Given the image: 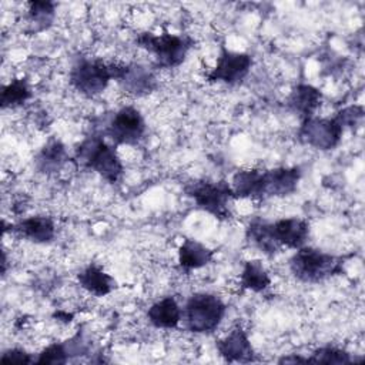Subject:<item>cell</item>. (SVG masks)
<instances>
[{"label":"cell","instance_id":"1","mask_svg":"<svg viewBox=\"0 0 365 365\" xmlns=\"http://www.w3.org/2000/svg\"><path fill=\"white\" fill-rule=\"evenodd\" d=\"M302 171L299 167H275L269 170H238L231 180L235 198L267 200L287 197L297 191Z\"/></svg>","mask_w":365,"mask_h":365},{"label":"cell","instance_id":"2","mask_svg":"<svg viewBox=\"0 0 365 365\" xmlns=\"http://www.w3.org/2000/svg\"><path fill=\"white\" fill-rule=\"evenodd\" d=\"M74 160L80 167L97 173L110 184L118 182L124 173L115 145L108 144L100 134L87 135L77 145Z\"/></svg>","mask_w":365,"mask_h":365},{"label":"cell","instance_id":"3","mask_svg":"<svg viewBox=\"0 0 365 365\" xmlns=\"http://www.w3.org/2000/svg\"><path fill=\"white\" fill-rule=\"evenodd\" d=\"M345 258L312 247L295 250L288 261L291 274L301 282L317 284L344 272Z\"/></svg>","mask_w":365,"mask_h":365},{"label":"cell","instance_id":"4","mask_svg":"<svg viewBox=\"0 0 365 365\" xmlns=\"http://www.w3.org/2000/svg\"><path fill=\"white\" fill-rule=\"evenodd\" d=\"M135 44L151 53L158 67L174 68L184 63L194 40L187 34H171L168 31L155 34L153 31H141L135 36Z\"/></svg>","mask_w":365,"mask_h":365},{"label":"cell","instance_id":"5","mask_svg":"<svg viewBox=\"0 0 365 365\" xmlns=\"http://www.w3.org/2000/svg\"><path fill=\"white\" fill-rule=\"evenodd\" d=\"M184 192L195 202V205L211 214L212 217L227 221L231 218V201L235 200L231 185L224 181H212L205 178L191 180L184 185Z\"/></svg>","mask_w":365,"mask_h":365},{"label":"cell","instance_id":"6","mask_svg":"<svg viewBox=\"0 0 365 365\" xmlns=\"http://www.w3.org/2000/svg\"><path fill=\"white\" fill-rule=\"evenodd\" d=\"M222 299L210 292H195L190 295L182 308L185 328L194 334H211L221 324L225 315Z\"/></svg>","mask_w":365,"mask_h":365},{"label":"cell","instance_id":"7","mask_svg":"<svg viewBox=\"0 0 365 365\" xmlns=\"http://www.w3.org/2000/svg\"><path fill=\"white\" fill-rule=\"evenodd\" d=\"M113 80L111 63L101 58H78L68 73L71 87L84 97L101 94Z\"/></svg>","mask_w":365,"mask_h":365},{"label":"cell","instance_id":"8","mask_svg":"<svg viewBox=\"0 0 365 365\" xmlns=\"http://www.w3.org/2000/svg\"><path fill=\"white\" fill-rule=\"evenodd\" d=\"M344 127L334 117H311L301 121L297 137L298 140L315 150L328 151L334 150L342 140Z\"/></svg>","mask_w":365,"mask_h":365},{"label":"cell","instance_id":"9","mask_svg":"<svg viewBox=\"0 0 365 365\" xmlns=\"http://www.w3.org/2000/svg\"><path fill=\"white\" fill-rule=\"evenodd\" d=\"M145 131V120L140 110L124 106L114 113L104 133L114 145H137L144 138Z\"/></svg>","mask_w":365,"mask_h":365},{"label":"cell","instance_id":"10","mask_svg":"<svg viewBox=\"0 0 365 365\" xmlns=\"http://www.w3.org/2000/svg\"><path fill=\"white\" fill-rule=\"evenodd\" d=\"M113 80L130 96L144 97L157 88L154 73L140 63L111 61Z\"/></svg>","mask_w":365,"mask_h":365},{"label":"cell","instance_id":"11","mask_svg":"<svg viewBox=\"0 0 365 365\" xmlns=\"http://www.w3.org/2000/svg\"><path fill=\"white\" fill-rule=\"evenodd\" d=\"M254 64L252 56L225 48L220 50L215 67L207 74L208 83H224L228 86L240 84L251 71Z\"/></svg>","mask_w":365,"mask_h":365},{"label":"cell","instance_id":"12","mask_svg":"<svg viewBox=\"0 0 365 365\" xmlns=\"http://www.w3.org/2000/svg\"><path fill=\"white\" fill-rule=\"evenodd\" d=\"M215 348L225 362H252L255 351L241 325L234 327L224 338L215 342Z\"/></svg>","mask_w":365,"mask_h":365},{"label":"cell","instance_id":"13","mask_svg":"<svg viewBox=\"0 0 365 365\" xmlns=\"http://www.w3.org/2000/svg\"><path fill=\"white\" fill-rule=\"evenodd\" d=\"M271 230L277 244L281 248L298 250L305 245L309 238V224L299 217L281 218L271 222Z\"/></svg>","mask_w":365,"mask_h":365},{"label":"cell","instance_id":"14","mask_svg":"<svg viewBox=\"0 0 365 365\" xmlns=\"http://www.w3.org/2000/svg\"><path fill=\"white\" fill-rule=\"evenodd\" d=\"M10 232L36 244H48L56 237V224L51 217L31 215L11 224Z\"/></svg>","mask_w":365,"mask_h":365},{"label":"cell","instance_id":"15","mask_svg":"<svg viewBox=\"0 0 365 365\" xmlns=\"http://www.w3.org/2000/svg\"><path fill=\"white\" fill-rule=\"evenodd\" d=\"M322 93L312 84L299 83L297 84L289 96L287 97V107L298 115L299 121L311 118L315 115L317 110L321 107Z\"/></svg>","mask_w":365,"mask_h":365},{"label":"cell","instance_id":"16","mask_svg":"<svg viewBox=\"0 0 365 365\" xmlns=\"http://www.w3.org/2000/svg\"><path fill=\"white\" fill-rule=\"evenodd\" d=\"M77 281L81 288L94 297H106L117 288V281L96 262L86 265L77 274Z\"/></svg>","mask_w":365,"mask_h":365},{"label":"cell","instance_id":"17","mask_svg":"<svg viewBox=\"0 0 365 365\" xmlns=\"http://www.w3.org/2000/svg\"><path fill=\"white\" fill-rule=\"evenodd\" d=\"M68 161L66 145L56 138L48 140L34 157V167L38 173L51 175L58 173Z\"/></svg>","mask_w":365,"mask_h":365},{"label":"cell","instance_id":"18","mask_svg":"<svg viewBox=\"0 0 365 365\" xmlns=\"http://www.w3.org/2000/svg\"><path fill=\"white\" fill-rule=\"evenodd\" d=\"M245 240L267 257H274L282 251L274 238L271 222L261 218H255L248 222L245 228Z\"/></svg>","mask_w":365,"mask_h":365},{"label":"cell","instance_id":"19","mask_svg":"<svg viewBox=\"0 0 365 365\" xmlns=\"http://www.w3.org/2000/svg\"><path fill=\"white\" fill-rule=\"evenodd\" d=\"M147 318L155 328L173 329L182 321V311L174 297H164L148 308Z\"/></svg>","mask_w":365,"mask_h":365},{"label":"cell","instance_id":"20","mask_svg":"<svg viewBox=\"0 0 365 365\" xmlns=\"http://www.w3.org/2000/svg\"><path fill=\"white\" fill-rule=\"evenodd\" d=\"M214 259V251L197 240L185 238L178 248V267L184 272L202 268Z\"/></svg>","mask_w":365,"mask_h":365},{"label":"cell","instance_id":"21","mask_svg":"<svg viewBox=\"0 0 365 365\" xmlns=\"http://www.w3.org/2000/svg\"><path fill=\"white\" fill-rule=\"evenodd\" d=\"M56 17V3L46 0H33L27 4L24 16L26 31L36 34L47 30Z\"/></svg>","mask_w":365,"mask_h":365},{"label":"cell","instance_id":"22","mask_svg":"<svg viewBox=\"0 0 365 365\" xmlns=\"http://www.w3.org/2000/svg\"><path fill=\"white\" fill-rule=\"evenodd\" d=\"M240 285L242 291L262 292L271 285V277L259 259H250L244 262Z\"/></svg>","mask_w":365,"mask_h":365},{"label":"cell","instance_id":"23","mask_svg":"<svg viewBox=\"0 0 365 365\" xmlns=\"http://www.w3.org/2000/svg\"><path fill=\"white\" fill-rule=\"evenodd\" d=\"M33 96L30 83L26 77L13 78L10 83L1 86L0 106L1 108H14L23 106Z\"/></svg>","mask_w":365,"mask_h":365},{"label":"cell","instance_id":"24","mask_svg":"<svg viewBox=\"0 0 365 365\" xmlns=\"http://www.w3.org/2000/svg\"><path fill=\"white\" fill-rule=\"evenodd\" d=\"M305 361L307 364H352L355 362V358H352L345 349L325 345L317 348L311 356L305 358Z\"/></svg>","mask_w":365,"mask_h":365},{"label":"cell","instance_id":"25","mask_svg":"<svg viewBox=\"0 0 365 365\" xmlns=\"http://www.w3.org/2000/svg\"><path fill=\"white\" fill-rule=\"evenodd\" d=\"M70 358L67 355V351L64 348L63 342H53L47 345L38 356L34 359V364L38 365H58V364H66L68 362Z\"/></svg>","mask_w":365,"mask_h":365},{"label":"cell","instance_id":"26","mask_svg":"<svg viewBox=\"0 0 365 365\" xmlns=\"http://www.w3.org/2000/svg\"><path fill=\"white\" fill-rule=\"evenodd\" d=\"M335 117L338 118V121L342 124L344 130L345 128H355L359 127L362 124L364 120V107L354 104V106H348L344 107L342 110H339Z\"/></svg>","mask_w":365,"mask_h":365},{"label":"cell","instance_id":"27","mask_svg":"<svg viewBox=\"0 0 365 365\" xmlns=\"http://www.w3.org/2000/svg\"><path fill=\"white\" fill-rule=\"evenodd\" d=\"M64 348L67 351V355L68 358H74V356H81V355H86L88 351H90V344L84 335L83 331H77L70 339L64 341Z\"/></svg>","mask_w":365,"mask_h":365},{"label":"cell","instance_id":"28","mask_svg":"<svg viewBox=\"0 0 365 365\" xmlns=\"http://www.w3.org/2000/svg\"><path fill=\"white\" fill-rule=\"evenodd\" d=\"M34 359L29 352L20 348H10L1 354V364H34Z\"/></svg>","mask_w":365,"mask_h":365},{"label":"cell","instance_id":"29","mask_svg":"<svg viewBox=\"0 0 365 365\" xmlns=\"http://www.w3.org/2000/svg\"><path fill=\"white\" fill-rule=\"evenodd\" d=\"M278 362H279V364H288V362H291V364H307L305 358H302V356H298V355L284 356V358L278 359Z\"/></svg>","mask_w":365,"mask_h":365}]
</instances>
